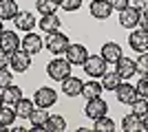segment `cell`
<instances>
[{
  "mask_svg": "<svg viewBox=\"0 0 148 132\" xmlns=\"http://www.w3.org/2000/svg\"><path fill=\"white\" fill-rule=\"evenodd\" d=\"M69 38L64 35V33L56 31V33H49L47 35V40H44V46H47V51L49 53H53V55H64L69 49Z\"/></svg>",
  "mask_w": 148,
  "mask_h": 132,
  "instance_id": "obj_2",
  "label": "cell"
},
{
  "mask_svg": "<svg viewBox=\"0 0 148 132\" xmlns=\"http://www.w3.org/2000/svg\"><path fill=\"white\" fill-rule=\"evenodd\" d=\"M2 22H5V20H2V18H0V33H2V31H5V29H2Z\"/></svg>",
  "mask_w": 148,
  "mask_h": 132,
  "instance_id": "obj_42",
  "label": "cell"
},
{
  "mask_svg": "<svg viewBox=\"0 0 148 132\" xmlns=\"http://www.w3.org/2000/svg\"><path fill=\"white\" fill-rule=\"evenodd\" d=\"M106 110H108V104H106L102 97H95V99H88V101H86L84 114H86L91 121H95V119H99V117H104Z\"/></svg>",
  "mask_w": 148,
  "mask_h": 132,
  "instance_id": "obj_6",
  "label": "cell"
},
{
  "mask_svg": "<svg viewBox=\"0 0 148 132\" xmlns=\"http://www.w3.org/2000/svg\"><path fill=\"white\" fill-rule=\"evenodd\" d=\"M20 49H25L27 53L36 55V53L42 51V38H40L38 33H33V31L25 33V40H22V46H20Z\"/></svg>",
  "mask_w": 148,
  "mask_h": 132,
  "instance_id": "obj_15",
  "label": "cell"
},
{
  "mask_svg": "<svg viewBox=\"0 0 148 132\" xmlns=\"http://www.w3.org/2000/svg\"><path fill=\"white\" fill-rule=\"evenodd\" d=\"M20 13L16 0H0V18L2 20H16V16Z\"/></svg>",
  "mask_w": 148,
  "mask_h": 132,
  "instance_id": "obj_21",
  "label": "cell"
},
{
  "mask_svg": "<svg viewBox=\"0 0 148 132\" xmlns=\"http://www.w3.org/2000/svg\"><path fill=\"white\" fill-rule=\"evenodd\" d=\"M113 11L115 9H113L111 0H93L91 2V16L95 20H108Z\"/></svg>",
  "mask_w": 148,
  "mask_h": 132,
  "instance_id": "obj_9",
  "label": "cell"
},
{
  "mask_svg": "<svg viewBox=\"0 0 148 132\" xmlns=\"http://www.w3.org/2000/svg\"><path fill=\"white\" fill-rule=\"evenodd\" d=\"M9 66H11L16 73H25V70H29V66H31V53H27L25 49H18L16 53L9 55Z\"/></svg>",
  "mask_w": 148,
  "mask_h": 132,
  "instance_id": "obj_5",
  "label": "cell"
},
{
  "mask_svg": "<svg viewBox=\"0 0 148 132\" xmlns=\"http://www.w3.org/2000/svg\"><path fill=\"white\" fill-rule=\"evenodd\" d=\"M122 82H124V79L119 77L117 70H111V73L106 70L104 75H102V86H104V90H111V93H113V90H117V86Z\"/></svg>",
  "mask_w": 148,
  "mask_h": 132,
  "instance_id": "obj_22",
  "label": "cell"
},
{
  "mask_svg": "<svg viewBox=\"0 0 148 132\" xmlns=\"http://www.w3.org/2000/svg\"><path fill=\"white\" fill-rule=\"evenodd\" d=\"M142 130H144V132H148V112L142 117Z\"/></svg>",
  "mask_w": 148,
  "mask_h": 132,
  "instance_id": "obj_39",
  "label": "cell"
},
{
  "mask_svg": "<svg viewBox=\"0 0 148 132\" xmlns=\"http://www.w3.org/2000/svg\"><path fill=\"white\" fill-rule=\"evenodd\" d=\"M71 66H73V64L69 62L66 57L58 55L56 60H51V62H49V66H47V75H49L53 82H64L66 77H71Z\"/></svg>",
  "mask_w": 148,
  "mask_h": 132,
  "instance_id": "obj_1",
  "label": "cell"
},
{
  "mask_svg": "<svg viewBox=\"0 0 148 132\" xmlns=\"http://www.w3.org/2000/svg\"><path fill=\"white\" fill-rule=\"evenodd\" d=\"M2 104H5V97H2V93H0V106H2Z\"/></svg>",
  "mask_w": 148,
  "mask_h": 132,
  "instance_id": "obj_41",
  "label": "cell"
},
{
  "mask_svg": "<svg viewBox=\"0 0 148 132\" xmlns=\"http://www.w3.org/2000/svg\"><path fill=\"white\" fill-rule=\"evenodd\" d=\"M115 70L119 73L122 79H130L133 75H139V73H137V62H133L130 57H124V55L115 62Z\"/></svg>",
  "mask_w": 148,
  "mask_h": 132,
  "instance_id": "obj_10",
  "label": "cell"
},
{
  "mask_svg": "<svg viewBox=\"0 0 148 132\" xmlns=\"http://www.w3.org/2000/svg\"><path fill=\"white\" fill-rule=\"evenodd\" d=\"M16 108L9 106V104H2L0 106V123H5V126H11L13 121H16Z\"/></svg>",
  "mask_w": 148,
  "mask_h": 132,
  "instance_id": "obj_28",
  "label": "cell"
},
{
  "mask_svg": "<svg viewBox=\"0 0 148 132\" xmlns=\"http://www.w3.org/2000/svg\"><path fill=\"white\" fill-rule=\"evenodd\" d=\"M95 130L97 132H113L115 130V121L108 119V117H99V119H95Z\"/></svg>",
  "mask_w": 148,
  "mask_h": 132,
  "instance_id": "obj_30",
  "label": "cell"
},
{
  "mask_svg": "<svg viewBox=\"0 0 148 132\" xmlns=\"http://www.w3.org/2000/svg\"><path fill=\"white\" fill-rule=\"evenodd\" d=\"M13 84V75L9 68H0V90H5L7 86Z\"/></svg>",
  "mask_w": 148,
  "mask_h": 132,
  "instance_id": "obj_32",
  "label": "cell"
},
{
  "mask_svg": "<svg viewBox=\"0 0 148 132\" xmlns=\"http://www.w3.org/2000/svg\"><path fill=\"white\" fill-rule=\"evenodd\" d=\"M139 26H142L144 31H148V11L142 13V18H139Z\"/></svg>",
  "mask_w": 148,
  "mask_h": 132,
  "instance_id": "obj_38",
  "label": "cell"
},
{
  "mask_svg": "<svg viewBox=\"0 0 148 132\" xmlns=\"http://www.w3.org/2000/svg\"><path fill=\"white\" fill-rule=\"evenodd\" d=\"M56 101H58V93L53 90V88H38L36 95H33V104H36L38 108H51V106H56Z\"/></svg>",
  "mask_w": 148,
  "mask_h": 132,
  "instance_id": "obj_4",
  "label": "cell"
},
{
  "mask_svg": "<svg viewBox=\"0 0 148 132\" xmlns=\"http://www.w3.org/2000/svg\"><path fill=\"white\" fill-rule=\"evenodd\" d=\"M106 68H108V62H106L102 55H88L86 62H84V73H86L88 77H93V79L102 77L106 73Z\"/></svg>",
  "mask_w": 148,
  "mask_h": 132,
  "instance_id": "obj_3",
  "label": "cell"
},
{
  "mask_svg": "<svg viewBox=\"0 0 148 132\" xmlns=\"http://www.w3.org/2000/svg\"><path fill=\"white\" fill-rule=\"evenodd\" d=\"M82 86H84L82 79H77V77H66V79L62 82V93L66 95V97H77V95H82Z\"/></svg>",
  "mask_w": 148,
  "mask_h": 132,
  "instance_id": "obj_20",
  "label": "cell"
},
{
  "mask_svg": "<svg viewBox=\"0 0 148 132\" xmlns=\"http://www.w3.org/2000/svg\"><path fill=\"white\" fill-rule=\"evenodd\" d=\"M102 90H104V86H102V82H97V79H88V82H84V86H82V97L84 99H95V97H102Z\"/></svg>",
  "mask_w": 148,
  "mask_h": 132,
  "instance_id": "obj_19",
  "label": "cell"
},
{
  "mask_svg": "<svg viewBox=\"0 0 148 132\" xmlns=\"http://www.w3.org/2000/svg\"><path fill=\"white\" fill-rule=\"evenodd\" d=\"M99 55L104 57L108 64H115L124 53H122V46H119L117 42H106L104 46H102V53H99Z\"/></svg>",
  "mask_w": 148,
  "mask_h": 132,
  "instance_id": "obj_18",
  "label": "cell"
},
{
  "mask_svg": "<svg viewBox=\"0 0 148 132\" xmlns=\"http://www.w3.org/2000/svg\"><path fill=\"white\" fill-rule=\"evenodd\" d=\"M115 95H117V101H119V104H128V106L137 99V97H139L137 88H135V86H130L128 82H122V84H119L117 90H115Z\"/></svg>",
  "mask_w": 148,
  "mask_h": 132,
  "instance_id": "obj_11",
  "label": "cell"
},
{
  "mask_svg": "<svg viewBox=\"0 0 148 132\" xmlns=\"http://www.w3.org/2000/svg\"><path fill=\"white\" fill-rule=\"evenodd\" d=\"M122 130L124 132H137L142 130V117H137V114H126L122 119Z\"/></svg>",
  "mask_w": 148,
  "mask_h": 132,
  "instance_id": "obj_23",
  "label": "cell"
},
{
  "mask_svg": "<svg viewBox=\"0 0 148 132\" xmlns=\"http://www.w3.org/2000/svg\"><path fill=\"white\" fill-rule=\"evenodd\" d=\"M36 24H38V20L31 11H20L18 16H16V29H18V31L29 33V31H33Z\"/></svg>",
  "mask_w": 148,
  "mask_h": 132,
  "instance_id": "obj_16",
  "label": "cell"
},
{
  "mask_svg": "<svg viewBox=\"0 0 148 132\" xmlns=\"http://www.w3.org/2000/svg\"><path fill=\"white\" fill-rule=\"evenodd\" d=\"M128 44H130V49L137 51V53L148 51V31H144V29L133 31V33H130V38H128Z\"/></svg>",
  "mask_w": 148,
  "mask_h": 132,
  "instance_id": "obj_13",
  "label": "cell"
},
{
  "mask_svg": "<svg viewBox=\"0 0 148 132\" xmlns=\"http://www.w3.org/2000/svg\"><path fill=\"white\" fill-rule=\"evenodd\" d=\"M64 57H66L73 66H84V62H86V57H88V51H86L84 44H69Z\"/></svg>",
  "mask_w": 148,
  "mask_h": 132,
  "instance_id": "obj_7",
  "label": "cell"
},
{
  "mask_svg": "<svg viewBox=\"0 0 148 132\" xmlns=\"http://www.w3.org/2000/svg\"><path fill=\"white\" fill-rule=\"evenodd\" d=\"M47 119H49V112H47V108H33V112L29 114V121H31V130H47Z\"/></svg>",
  "mask_w": 148,
  "mask_h": 132,
  "instance_id": "obj_14",
  "label": "cell"
},
{
  "mask_svg": "<svg viewBox=\"0 0 148 132\" xmlns=\"http://www.w3.org/2000/svg\"><path fill=\"white\" fill-rule=\"evenodd\" d=\"M139 18H142V13L137 11L135 7H128V9L119 11V24H122L124 29H135V26H139Z\"/></svg>",
  "mask_w": 148,
  "mask_h": 132,
  "instance_id": "obj_12",
  "label": "cell"
},
{
  "mask_svg": "<svg viewBox=\"0 0 148 132\" xmlns=\"http://www.w3.org/2000/svg\"><path fill=\"white\" fill-rule=\"evenodd\" d=\"M137 93H139V97H148V75H142V79L137 82Z\"/></svg>",
  "mask_w": 148,
  "mask_h": 132,
  "instance_id": "obj_34",
  "label": "cell"
},
{
  "mask_svg": "<svg viewBox=\"0 0 148 132\" xmlns=\"http://www.w3.org/2000/svg\"><path fill=\"white\" fill-rule=\"evenodd\" d=\"M9 66V53L0 51V68H7Z\"/></svg>",
  "mask_w": 148,
  "mask_h": 132,
  "instance_id": "obj_37",
  "label": "cell"
},
{
  "mask_svg": "<svg viewBox=\"0 0 148 132\" xmlns=\"http://www.w3.org/2000/svg\"><path fill=\"white\" fill-rule=\"evenodd\" d=\"M130 112L137 114V117H144L148 112V99L146 97H137L133 104H130Z\"/></svg>",
  "mask_w": 148,
  "mask_h": 132,
  "instance_id": "obj_29",
  "label": "cell"
},
{
  "mask_svg": "<svg viewBox=\"0 0 148 132\" xmlns=\"http://www.w3.org/2000/svg\"><path fill=\"white\" fill-rule=\"evenodd\" d=\"M60 18H58L56 13H47V16H42L40 18V22H38V26L42 29V33H56V31H60Z\"/></svg>",
  "mask_w": 148,
  "mask_h": 132,
  "instance_id": "obj_17",
  "label": "cell"
},
{
  "mask_svg": "<svg viewBox=\"0 0 148 132\" xmlns=\"http://www.w3.org/2000/svg\"><path fill=\"white\" fill-rule=\"evenodd\" d=\"M82 7V0H60V9L64 11H77Z\"/></svg>",
  "mask_w": 148,
  "mask_h": 132,
  "instance_id": "obj_33",
  "label": "cell"
},
{
  "mask_svg": "<svg viewBox=\"0 0 148 132\" xmlns=\"http://www.w3.org/2000/svg\"><path fill=\"white\" fill-rule=\"evenodd\" d=\"M66 130V121L60 114H49L47 119V132H64Z\"/></svg>",
  "mask_w": 148,
  "mask_h": 132,
  "instance_id": "obj_26",
  "label": "cell"
},
{
  "mask_svg": "<svg viewBox=\"0 0 148 132\" xmlns=\"http://www.w3.org/2000/svg\"><path fill=\"white\" fill-rule=\"evenodd\" d=\"M133 7H135L139 13H144V11H148V0H135V2H133Z\"/></svg>",
  "mask_w": 148,
  "mask_h": 132,
  "instance_id": "obj_36",
  "label": "cell"
},
{
  "mask_svg": "<svg viewBox=\"0 0 148 132\" xmlns=\"http://www.w3.org/2000/svg\"><path fill=\"white\" fill-rule=\"evenodd\" d=\"M2 97H5V104H9V106H16L20 99H22V90H20L18 86H7L5 90H2Z\"/></svg>",
  "mask_w": 148,
  "mask_h": 132,
  "instance_id": "obj_24",
  "label": "cell"
},
{
  "mask_svg": "<svg viewBox=\"0 0 148 132\" xmlns=\"http://www.w3.org/2000/svg\"><path fill=\"white\" fill-rule=\"evenodd\" d=\"M22 46V40L16 35L13 31H2L0 33V51H5V53H16V51Z\"/></svg>",
  "mask_w": 148,
  "mask_h": 132,
  "instance_id": "obj_8",
  "label": "cell"
},
{
  "mask_svg": "<svg viewBox=\"0 0 148 132\" xmlns=\"http://www.w3.org/2000/svg\"><path fill=\"white\" fill-rule=\"evenodd\" d=\"M146 99H148V97H146Z\"/></svg>",
  "mask_w": 148,
  "mask_h": 132,
  "instance_id": "obj_43",
  "label": "cell"
},
{
  "mask_svg": "<svg viewBox=\"0 0 148 132\" xmlns=\"http://www.w3.org/2000/svg\"><path fill=\"white\" fill-rule=\"evenodd\" d=\"M7 128H9V126H5V123H0V132H5Z\"/></svg>",
  "mask_w": 148,
  "mask_h": 132,
  "instance_id": "obj_40",
  "label": "cell"
},
{
  "mask_svg": "<svg viewBox=\"0 0 148 132\" xmlns=\"http://www.w3.org/2000/svg\"><path fill=\"white\" fill-rule=\"evenodd\" d=\"M16 114H18L20 119H29V114L33 112V108H36V104H33V101L31 99H25V97H22V99L18 101V104H16Z\"/></svg>",
  "mask_w": 148,
  "mask_h": 132,
  "instance_id": "obj_25",
  "label": "cell"
},
{
  "mask_svg": "<svg viewBox=\"0 0 148 132\" xmlns=\"http://www.w3.org/2000/svg\"><path fill=\"white\" fill-rule=\"evenodd\" d=\"M111 5H113L115 11H124V9L130 7V0H111Z\"/></svg>",
  "mask_w": 148,
  "mask_h": 132,
  "instance_id": "obj_35",
  "label": "cell"
},
{
  "mask_svg": "<svg viewBox=\"0 0 148 132\" xmlns=\"http://www.w3.org/2000/svg\"><path fill=\"white\" fill-rule=\"evenodd\" d=\"M137 73L139 75H148V51L139 53V57H137Z\"/></svg>",
  "mask_w": 148,
  "mask_h": 132,
  "instance_id": "obj_31",
  "label": "cell"
},
{
  "mask_svg": "<svg viewBox=\"0 0 148 132\" xmlns=\"http://www.w3.org/2000/svg\"><path fill=\"white\" fill-rule=\"evenodd\" d=\"M36 7L40 16H47V13H56L60 9V0H36Z\"/></svg>",
  "mask_w": 148,
  "mask_h": 132,
  "instance_id": "obj_27",
  "label": "cell"
}]
</instances>
